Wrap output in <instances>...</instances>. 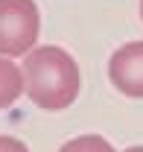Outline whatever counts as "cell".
I'll return each instance as SVG.
<instances>
[{"mask_svg":"<svg viewBox=\"0 0 143 152\" xmlns=\"http://www.w3.org/2000/svg\"><path fill=\"white\" fill-rule=\"evenodd\" d=\"M55 152H114V146L102 134H79L67 143H61Z\"/></svg>","mask_w":143,"mask_h":152,"instance_id":"cell-5","label":"cell"},{"mask_svg":"<svg viewBox=\"0 0 143 152\" xmlns=\"http://www.w3.org/2000/svg\"><path fill=\"white\" fill-rule=\"evenodd\" d=\"M20 94H23V70H20V64L0 56V111L9 108L12 102H18Z\"/></svg>","mask_w":143,"mask_h":152,"instance_id":"cell-4","label":"cell"},{"mask_svg":"<svg viewBox=\"0 0 143 152\" xmlns=\"http://www.w3.org/2000/svg\"><path fill=\"white\" fill-rule=\"evenodd\" d=\"M123 152H143V146H128V149H123Z\"/></svg>","mask_w":143,"mask_h":152,"instance_id":"cell-7","label":"cell"},{"mask_svg":"<svg viewBox=\"0 0 143 152\" xmlns=\"http://www.w3.org/2000/svg\"><path fill=\"white\" fill-rule=\"evenodd\" d=\"M140 18H143V0H140Z\"/></svg>","mask_w":143,"mask_h":152,"instance_id":"cell-8","label":"cell"},{"mask_svg":"<svg viewBox=\"0 0 143 152\" xmlns=\"http://www.w3.org/2000/svg\"><path fill=\"white\" fill-rule=\"evenodd\" d=\"M0 152H29V149H26V143L18 140V137H12V134H0Z\"/></svg>","mask_w":143,"mask_h":152,"instance_id":"cell-6","label":"cell"},{"mask_svg":"<svg viewBox=\"0 0 143 152\" xmlns=\"http://www.w3.org/2000/svg\"><path fill=\"white\" fill-rule=\"evenodd\" d=\"M108 79L120 94L143 99V41H128L111 53Z\"/></svg>","mask_w":143,"mask_h":152,"instance_id":"cell-3","label":"cell"},{"mask_svg":"<svg viewBox=\"0 0 143 152\" xmlns=\"http://www.w3.org/2000/svg\"><path fill=\"white\" fill-rule=\"evenodd\" d=\"M23 70V91L26 96L44 111H64L79 96L82 76L76 58L55 44H41L32 53H26Z\"/></svg>","mask_w":143,"mask_h":152,"instance_id":"cell-1","label":"cell"},{"mask_svg":"<svg viewBox=\"0 0 143 152\" xmlns=\"http://www.w3.org/2000/svg\"><path fill=\"white\" fill-rule=\"evenodd\" d=\"M41 12L35 0H0V56L15 58L35 50Z\"/></svg>","mask_w":143,"mask_h":152,"instance_id":"cell-2","label":"cell"}]
</instances>
